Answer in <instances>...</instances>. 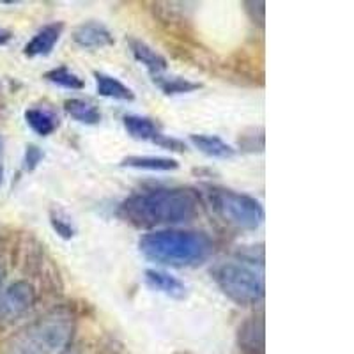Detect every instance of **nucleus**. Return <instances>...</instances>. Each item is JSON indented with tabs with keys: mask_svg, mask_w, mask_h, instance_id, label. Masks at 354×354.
<instances>
[{
	"mask_svg": "<svg viewBox=\"0 0 354 354\" xmlns=\"http://www.w3.org/2000/svg\"><path fill=\"white\" fill-rule=\"evenodd\" d=\"M239 354H264V317L252 315L239 324L236 335Z\"/></svg>",
	"mask_w": 354,
	"mask_h": 354,
	"instance_id": "nucleus-8",
	"label": "nucleus"
},
{
	"mask_svg": "<svg viewBox=\"0 0 354 354\" xmlns=\"http://www.w3.org/2000/svg\"><path fill=\"white\" fill-rule=\"evenodd\" d=\"M77 331V317L66 306L48 310L12 333L0 354H66Z\"/></svg>",
	"mask_w": 354,
	"mask_h": 354,
	"instance_id": "nucleus-2",
	"label": "nucleus"
},
{
	"mask_svg": "<svg viewBox=\"0 0 354 354\" xmlns=\"http://www.w3.org/2000/svg\"><path fill=\"white\" fill-rule=\"evenodd\" d=\"M25 122L28 124V128L32 129L36 135L39 137H50L52 133H55L61 126V119L53 110L50 109H41V106H32V109H27L24 113Z\"/></svg>",
	"mask_w": 354,
	"mask_h": 354,
	"instance_id": "nucleus-13",
	"label": "nucleus"
},
{
	"mask_svg": "<svg viewBox=\"0 0 354 354\" xmlns=\"http://www.w3.org/2000/svg\"><path fill=\"white\" fill-rule=\"evenodd\" d=\"M145 283L156 292L165 294L172 299H183L188 294V287L185 286V282L167 271L145 270Z\"/></svg>",
	"mask_w": 354,
	"mask_h": 354,
	"instance_id": "nucleus-12",
	"label": "nucleus"
},
{
	"mask_svg": "<svg viewBox=\"0 0 354 354\" xmlns=\"http://www.w3.org/2000/svg\"><path fill=\"white\" fill-rule=\"evenodd\" d=\"M201 201L188 188H156L126 198L119 216L140 229L158 225H181L198 214Z\"/></svg>",
	"mask_w": 354,
	"mask_h": 354,
	"instance_id": "nucleus-1",
	"label": "nucleus"
},
{
	"mask_svg": "<svg viewBox=\"0 0 354 354\" xmlns=\"http://www.w3.org/2000/svg\"><path fill=\"white\" fill-rule=\"evenodd\" d=\"M213 278L218 289L236 305H257L264 299V274L248 262H223L213 271Z\"/></svg>",
	"mask_w": 354,
	"mask_h": 354,
	"instance_id": "nucleus-4",
	"label": "nucleus"
},
{
	"mask_svg": "<svg viewBox=\"0 0 354 354\" xmlns=\"http://www.w3.org/2000/svg\"><path fill=\"white\" fill-rule=\"evenodd\" d=\"M4 278H6V268L4 264L0 262V290H2V286H4Z\"/></svg>",
	"mask_w": 354,
	"mask_h": 354,
	"instance_id": "nucleus-23",
	"label": "nucleus"
},
{
	"mask_svg": "<svg viewBox=\"0 0 354 354\" xmlns=\"http://www.w3.org/2000/svg\"><path fill=\"white\" fill-rule=\"evenodd\" d=\"M50 225L55 230L57 236L66 239V241H69V239L77 236V227L73 223V218L62 207H59V205L50 207Z\"/></svg>",
	"mask_w": 354,
	"mask_h": 354,
	"instance_id": "nucleus-20",
	"label": "nucleus"
},
{
	"mask_svg": "<svg viewBox=\"0 0 354 354\" xmlns=\"http://www.w3.org/2000/svg\"><path fill=\"white\" fill-rule=\"evenodd\" d=\"M122 124H124L126 131L135 140L153 142V144L160 145L163 149L176 151V153H183L186 149V145L177 138L169 137L161 131L160 122H156L151 117L144 115H124L122 117Z\"/></svg>",
	"mask_w": 354,
	"mask_h": 354,
	"instance_id": "nucleus-7",
	"label": "nucleus"
},
{
	"mask_svg": "<svg viewBox=\"0 0 354 354\" xmlns=\"http://www.w3.org/2000/svg\"><path fill=\"white\" fill-rule=\"evenodd\" d=\"M73 41L85 50L106 48L115 43L112 32L100 21H85L73 30Z\"/></svg>",
	"mask_w": 354,
	"mask_h": 354,
	"instance_id": "nucleus-9",
	"label": "nucleus"
},
{
	"mask_svg": "<svg viewBox=\"0 0 354 354\" xmlns=\"http://www.w3.org/2000/svg\"><path fill=\"white\" fill-rule=\"evenodd\" d=\"M138 250L156 264L188 268L207 261L214 252V245L205 232L161 229L144 234L138 239Z\"/></svg>",
	"mask_w": 354,
	"mask_h": 354,
	"instance_id": "nucleus-3",
	"label": "nucleus"
},
{
	"mask_svg": "<svg viewBox=\"0 0 354 354\" xmlns=\"http://www.w3.org/2000/svg\"><path fill=\"white\" fill-rule=\"evenodd\" d=\"M62 32H64V24L62 21H53V24L44 25L41 30L34 34V37L25 44L24 53L28 59L34 57H46L52 53L55 48V44L61 39Z\"/></svg>",
	"mask_w": 354,
	"mask_h": 354,
	"instance_id": "nucleus-10",
	"label": "nucleus"
},
{
	"mask_svg": "<svg viewBox=\"0 0 354 354\" xmlns=\"http://www.w3.org/2000/svg\"><path fill=\"white\" fill-rule=\"evenodd\" d=\"M12 39V32L8 28H0V46H6Z\"/></svg>",
	"mask_w": 354,
	"mask_h": 354,
	"instance_id": "nucleus-22",
	"label": "nucleus"
},
{
	"mask_svg": "<svg viewBox=\"0 0 354 354\" xmlns=\"http://www.w3.org/2000/svg\"><path fill=\"white\" fill-rule=\"evenodd\" d=\"M36 289L27 280H18L0 290V324L15 322L34 308Z\"/></svg>",
	"mask_w": 354,
	"mask_h": 354,
	"instance_id": "nucleus-6",
	"label": "nucleus"
},
{
	"mask_svg": "<svg viewBox=\"0 0 354 354\" xmlns=\"http://www.w3.org/2000/svg\"><path fill=\"white\" fill-rule=\"evenodd\" d=\"M211 207L221 220L241 230H257L264 221V207L257 198L223 186L205 185Z\"/></svg>",
	"mask_w": 354,
	"mask_h": 354,
	"instance_id": "nucleus-5",
	"label": "nucleus"
},
{
	"mask_svg": "<svg viewBox=\"0 0 354 354\" xmlns=\"http://www.w3.org/2000/svg\"><path fill=\"white\" fill-rule=\"evenodd\" d=\"M44 80H48L53 85H59V87L69 88V91H82L85 87L84 78L78 77L77 73H73L68 66H59V68L46 71Z\"/></svg>",
	"mask_w": 354,
	"mask_h": 354,
	"instance_id": "nucleus-19",
	"label": "nucleus"
},
{
	"mask_svg": "<svg viewBox=\"0 0 354 354\" xmlns=\"http://www.w3.org/2000/svg\"><path fill=\"white\" fill-rule=\"evenodd\" d=\"M153 80L161 88V93L167 94V96L194 93V91H198L202 87V84H198V82L186 80V78L181 77H165V75H161V77L153 78Z\"/></svg>",
	"mask_w": 354,
	"mask_h": 354,
	"instance_id": "nucleus-18",
	"label": "nucleus"
},
{
	"mask_svg": "<svg viewBox=\"0 0 354 354\" xmlns=\"http://www.w3.org/2000/svg\"><path fill=\"white\" fill-rule=\"evenodd\" d=\"M64 110L71 119H75L80 124L94 126L101 121V112L91 101L80 100V97H71L64 101Z\"/></svg>",
	"mask_w": 354,
	"mask_h": 354,
	"instance_id": "nucleus-17",
	"label": "nucleus"
},
{
	"mask_svg": "<svg viewBox=\"0 0 354 354\" xmlns=\"http://www.w3.org/2000/svg\"><path fill=\"white\" fill-rule=\"evenodd\" d=\"M94 80H96L97 94L103 97H110V100L117 101H133L135 100V93L128 85L122 84L119 78L110 77L103 71H94Z\"/></svg>",
	"mask_w": 354,
	"mask_h": 354,
	"instance_id": "nucleus-15",
	"label": "nucleus"
},
{
	"mask_svg": "<svg viewBox=\"0 0 354 354\" xmlns=\"http://www.w3.org/2000/svg\"><path fill=\"white\" fill-rule=\"evenodd\" d=\"M44 153L37 147V145L30 144L27 145V149H25V156H24V170L25 172H32L36 170V167L39 165L41 161H43Z\"/></svg>",
	"mask_w": 354,
	"mask_h": 354,
	"instance_id": "nucleus-21",
	"label": "nucleus"
},
{
	"mask_svg": "<svg viewBox=\"0 0 354 354\" xmlns=\"http://www.w3.org/2000/svg\"><path fill=\"white\" fill-rule=\"evenodd\" d=\"M189 142L205 156L216 158V160H229L236 154V149L232 145L221 140L216 135H197V133H194V135H189Z\"/></svg>",
	"mask_w": 354,
	"mask_h": 354,
	"instance_id": "nucleus-14",
	"label": "nucleus"
},
{
	"mask_svg": "<svg viewBox=\"0 0 354 354\" xmlns=\"http://www.w3.org/2000/svg\"><path fill=\"white\" fill-rule=\"evenodd\" d=\"M129 50H131L133 57H135V61L140 62L153 78L161 77L163 73L167 71L169 68V62L160 52H156L154 48H151L149 44L145 43V41L137 39V37H129L128 39Z\"/></svg>",
	"mask_w": 354,
	"mask_h": 354,
	"instance_id": "nucleus-11",
	"label": "nucleus"
},
{
	"mask_svg": "<svg viewBox=\"0 0 354 354\" xmlns=\"http://www.w3.org/2000/svg\"><path fill=\"white\" fill-rule=\"evenodd\" d=\"M121 167L137 170H151V172H170L179 169L174 158L167 156H126L121 161Z\"/></svg>",
	"mask_w": 354,
	"mask_h": 354,
	"instance_id": "nucleus-16",
	"label": "nucleus"
},
{
	"mask_svg": "<svg viewBox=\"0 0 354 354\" xmlns=\"http://www.w3.org/2000/svg\"><path fill=\"white\" fill-rule=\"evenodd\" d=\"M176 354H195V353H192V351H177Z\"/></svg>",
	"mask_w": 354,
	"mask_h": 354,
	"instance_id": "nucleus-25",
	"label": "nucleus"
},
{
	"mask_svg": "<svg viewBox=\"0 0 354 354\" xmlns=\"http://www.w3.org/2000/svg\"><path fill=\"white\" fill-rule=\"evenodd\" d=\"M2 181H4V169L0 167V186H2Z\"/></svg>",
	"mask_w": 354,
	"mask_h": 354,
	"instance_id": "nucleus-24",
	"label": "nucleus"
},
{
	"mask_svg": "<svg viewBox=\"0 0 354 354\" xmlns=\"http://www.w3.org/2000/svg\"><path fill=\"white\" fill-rule=\"evenodd\" d=\"M0 154H2V137H0Z\"/></svg>",
	"mask_w": 354,
	"mask_h": 354,
	"instance_id": "nucleus-26",
	"label": "nucleus"
}]
</instances>
